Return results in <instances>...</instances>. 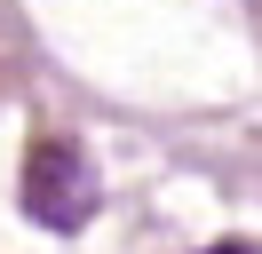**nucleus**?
<instances>
[{
    "label": "nucleus",
    "mask_w": 262,
    "mask_h": 254,
    "mask_svg": "<svg viewBox=\"0 0 262 254\" xmlns=\"http://www.w3.org/2000/svg\"><path fill=\"white\" fill-rule=\"evenodd\" d=\"M207 254H262V246H207Z\"/></svg>",
    "instance_id": "nucleus-2"
},
{
    "label": "nucleus",
    "mask_w": 262,
    "mask_h": 254,
    "mask_svg": "<svg viewBox=\"0 0 262 254\" xmlns=\"http://www.w3.org/2000/svg\"><path fill=\"white\" fill-rule=\"evenodd\" d=\"M96 199H103V183H96L80 143H64V135L32 143V159H24V215L40 230H80L96 215Z\"/></svg>",
    "instance_id": "nucleus-1"
}]
</instances>
